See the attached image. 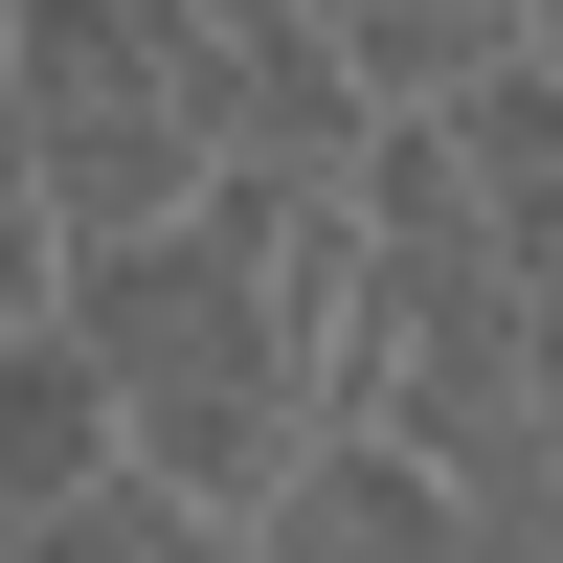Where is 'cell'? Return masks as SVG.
Returning a JSON list of instances; mask_svg holds the SVG:
<instances>
[{"label":"cell","instance_id":"7a4b0ae2","mask_svg":"<svg viewBox=\"0 0 563 563\" xmlns=\"http://www.w3.org/2000/svg\"><path fill=\"white\" fill-rule=\"evenodd\" d=\"M23 563H271V541L225 519V496H180V474H135V451H113L90 496H45V519H23Z\"/></svg>","mask_w":563,"mask_h":563},{"label":"cell","instance_id":"6da1fadb","mask_svg":"<svg viewBox=\"0 0 563 563\" xmlns=\"http://www.w3.org/2000/svg\"><path fill=\"white\" fill-rule=\"evenodd\" d=\"M0 90H23V158L68 203V249L203 203V113H180V0H0Z\"/></svg>","mask_w":563,"mask_h":563},{"label":"cell","instance_id":"3957f363","mask_svg":"<svg viewBox=\"0 0 563 563\" xmlns=\"http://www.w3.org/2000/svg\"><path fill=\"white\" fill-rule=\"evenodd\" d=\"M23 316H68V203H45V158H23V90H0V339Z\"/></svg>","mask_w":563,"mask_h":563}]
</instances>
